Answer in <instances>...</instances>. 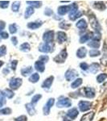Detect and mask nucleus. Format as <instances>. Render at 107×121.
Instances as JSON below:
<instances>
[{"label":"nucleus","mask_w":107,"mask_h":121,"mask_svg":"<svg viewBox=\"0 0 107 121\" xmlns=\"http://www.w3.org/2000/svg\"><path fill=\"white\" fill-rule=\"evenodd\" d=\"M89 23H90L91 27H92V28L95 31V32H100L101 30H102V27L99 24L98 19L95 17V15L91 14L89 16Z\"/></svg>","instance_id":"f257e3e1"},{"label":"nucleus","mask_w":107,"mask_h":121,"mask_svg":"<svg viewBox=\"0 0 107 121\" xmlns=\"http://www.w3.org/2000/svg\"><path fill=\"white\" fill-rule=\"evenodd\" d=\"M22 83H23V81L21 78H11V81H10L9 86H10V88L12 90H17L20 87Z\"/></svg>","instance_id":"f03ea898"},{"label":"nucleus","mask_w":107,"mask_h":121,"mask_svg":"<svg viewBox=\"0 0 107 121\" xmlns=\"http://www.w3.org/2000/svg\"><path fill=\"white\" fill-rule=\"evenodd\" d=\"M72 102L69 98H65V97H62L60 98L59 100L56 103V106L57 107H71Z\"/></svg>","instance_id":"7ed1b4c3"},{"label":"nucleus","mask_w":107,"mask_h":121,"mask_svg":"<svg viewBox=\"0 0 107 121\" xmlns=\"http://www.w3.org/2000/svg\"><path fill=\"white\" fill-rule=\"evenodd\" d=\"M54 36H55V33L53 31H47L43 35V40L44 41V43L51 44L54 40V37H55Z\"/></svg>","instance_id":"20e7f679"},{"label":"nucleus","mask_w":107,"mask_h":121,"mask_svg":"<svg viewBox=\"0 0 107 121\" xmlns=\"http://www.w3.org/2000/svg\"><path fill=\"white\" fill-rule=\"evenodd\" d=\"M81 93L82 94L83 96L86 98H93L95 96V90L92 87H84L81 91Z\"/></svg>","instance_id":"39448f33"},{"label":"nucleus","mask_w":107,"mask_h":121,"mask_svg":"<svg viewBox=\"0 0 107 121\" xmlns=\"http://www.w3.org/2000/svg\"><path fill=\"white\" fill-rule=\"evenodd\" d=\"M67 56V51H66V49H63L56 57H54V61L56 62V63H63V62H65Z\"/></svg>","instance_id":"423d86ee"},{"label":"nucleus","mask_w":107,"mask_h":121,"mask_svg":"<svg viewBox=\"0 0 107 121\" xmlns=\"http://www.w3.org/2000/svg\"><path fill=\"white\" fill-rule=\"evenodd\" d=\"M65 78L68 82L73 81V80L75 79V78H77L78 76V73L77 72V70L70 69L69 70H67L65 73Z\"/></svg>","instance_id":"0eeeda50"},{"label":"nucleus","mask_w":107,"mask_h":121,"mask_svg":"<svg viewBox=\"0 0 107 121\" xmlns=\"http://www.w3.org/2000/svg\"><path fill=\"white\" fill-rule=\"evenodd\" d=\"M54 103H55V99L53 98H51L48 100V102L46 103V104L44 105V108H43V112H44V114L45 116H48L50 113V110H51L52 107L54 105Z\"/></svg>","instance_id":"6e6552de"},{"label":"nucleus","mask_w":107,"mask_h":121,"mask_svg":"<svg viewBox=\"0 0 107 121\" xmlns=\"http://www.w3.org/2000/svg\"><path fill=\"white\" fill-rule=\"evenodd\" d=\"M78 107L81 112H85L89 110L91 107V103L88 101H80L78 103Z\"/></svg>","instance_id":"1a4fd4ad"},{"label":"nucleus","mask_w":107,"mask_h":121,"mask_svg":"<svg viewBox=\"0 0 107 121\" xmlns=\"http://www.w3.org/2000/svg\"><path fill=\"white\" fill-rule=\"evenodd\" d=\"M52 48H53V45L51 44H48V43H44V44H41L39 47V50L41 52H50L52 51Z\"/></svg>","instance_id":"9d476101"},{"label":"nucleus","mask_w":107,"mask_h":121,"mask_svg":"<svg viewBox=\"0 0 107 121\" xmlns=\"http://www.w3.org/2000/svg\"><path fill=\"white\" fill-rule=\"evenodd\" d=\"M101 63L103 65H107V45L105 43L104 45H103V50H102V56L100 60Z\"/></svg>","instance_id":"9b49d317"},{"label":"nucleus","mask_w":107,"mask_h":121,"mask_svg":"<svg viewBox=\"0 0 107 121\" xmlns=\"http://www.w3.org/2000/svg\"><path fill=\"white\" fill-rule=\"evenodd\" d=\"M67 39H68L67 35H66V33H65L64 32H58L56 33V40H57V41L59 42L60 44L66 41Z\"/></svg>","instance_id":"f8f14e48"},{"label":"nucleus","mask_w":107,"mask_h":121,"mask_svg":"<svg viewBox=\"0 0 107 121\" xmlns=\"http://www.w3.org/2000/svg\"><path fill=\"white\" fill-rule=\"evenodd\" d=\"M78 114L79 113L77 108H72L67 112V116L69 117V119H71V120H74V119H76L77 117Z\"/></svg>","instance_id":"ddd939ff"},{"label":"nucleus","mask_w":107,"mask_h":121,"mask_svg":"<svg viewBox=\"0 0 107 121\" xmlns=\"http://www.w3.org/2000/svg\"><path fill=\"white\" fill-rule=\"evenodd\" d=\"M53 80H54L53 76H51V77L48 78L42 83V86H41L42 88H50L52 82H53Z\"/></svg>","instance_id":"4468645a"},{"label":"nucleus","mask_w":107,"mask_h":121,"mask_svg":"<svg viewBox=\"0 0 107 121\" xmlns=\"http://www.w3.org/2000/svg\"><path fill=\"white\" fill-rule=\"evenodd\" d=\"M76 26H77V28H79L80 30H85V29L87 28V27H88V24H87L85 19H80L78 22L77 23Z\"/></svg>","instance_id":"2eb2a0df"},{"label":"nucleus","mask_w":107,"mask_h":121,"mask_svg":"<svg viewBox=\"0 0 107 121\" xmlns=\"http://www.w3.org/2000/svg\"><path fill=\"white\" fill-rule=\"evenodd\" d=\"M35 69H36L37 71L39 72H44V69H45V65H44V63L40 60H37V61L35 62Z\"/></svg>","instance_id":"dca6fc26"},{"label":"nucleus","mask_w":107,"mask_h":121,"mask_svg":"<svg viewBox=\"0 0 107 121\" xmlns=\"http://www.w3.org/2000/svg\"><path fill=\"white\" fill-rule=\"evenodd\" d=\"M69 6H61L58 7L57 12L60 15H65L66 13L69 12Z\"/></svg>","instance_id":"f3484780"},{"label":"nucleus","mask_w":107,"mask_h":121,"mask_svg":"<svg viewBox=\"0 0 107 121\" xmlns=\"http://www.w3.org/2000/svg\"><path fill=\"white\" fill-rule=\"evenodd\" d=\"M43 24V23L41 21H37V22H31L28 23V28L30 29H32V30H35V29H37L41 27V25Z\"/></svg>","instance_id":"a211bd4d"},{"label":"nucleus","mask_w":107,"mask_h":121,"mask_svg":"<svg viewBox=\"0 0 107 121\" xmlns=\"http://www.w3.org/2000/svg\"><path fill=\"white\" fill-rule=\"evenodd\" d=\"M87 54V49L85 47H81L80 48L77 52V56L79 58H85Z\"/></svg>","instance_id":"6ab92c4d"},{"label":"nucleus","mask_w":107,"mask_h":121,"mask_svg":"<svg viewBox=\"0 0 107 121\" xmlns=\"http://www.w3.org/2000/svg\"><path fill=\"white\" fill-rule=\"evenodd\" d=\"M93 117H94V112H90L89 113H86L84 116L81 117V121H92Z\"/></svg>","instance_id":"aec40b11"},{"label":"nucleus","mask_w":107,"mask_h":121,"mask_svg":"<svg viewBox=\"0 0 107 121\" xmlns=\"http://www.w3.org/2000/svg\"><path fill=\"white\" fill-rule=\"evenodd\" d=\"M25 107H26L27 111H28V114L30 115V116H33V115H35V113H36L35 105L32 104V103H27V104L25 105Z\"/></svg>","instance_id":"412c9836"},{"label":"nucleus","mask_w":107,"mask_h":121,"mask_svg":"<svg viewBox=\"0 0 107 121\" xmlns=\"http://www.w3.org/2000/svg\"><path fill=\"white\" fill-rule=\"evenodd\" d=\"M93 7L97 10H99V11H104L106 8V5L103 2H95L93 3Z\"/></svg>","instance_id":"4be33fe9"},{"label":"nucleus","mask_w":107,"mask_h":121,"mask_svg":"<svg viewBox=\"0 0 107 121\" xmlns=\"http://www.w3.org/2000/svg\"><path fill=\"white\" fill-rule=\"evenodd\" d=\"M89 71L92 73H97L98 72V70L100 69V65L98 63H93L90 66H89Z\"/></svg>","instance_id":"5701e85b"},{"label":"nucleus","mask_w":107,"mask_h":121,"mask_svg":"<svg viewBox=\"0 0 107 121\" xmlns=\"http://www.w3.org/2000/svg\"><path fill=\"white\" fill-rule=\"evenodd\" d=\"M34 12H35L34 8H33L32 7H28V8L26 9V11H25V14H24L25 19H28L31 15H32L34 14Z\"/></svg>","instance_id":"b1692460"},{"label":"nucleus","mask_w":107,"mask_h":121,"mask_svg":"<svg viewBox=\"0 0 107 121\" xmlns=\"http://www.w3.org/2000/svg\"><path fill=\"white\" fill-rule=\"evenodd\" d=\"M32 72V66H29V67H27V68H23V69H21V73H22V75L24 76V77H27V76L30 74Z\"/></svg>","instance_id":"393cba45"},{"label":"nucleus","mask_w":107,"mask_h":121,"mask_svg":"<svg viewBox=\"0 0 107 121\" xmlns=\"http://www.w3.org/2000/svg\"><path fill=\"white\" fill-rule=\"evenodd\" d=\"M40 80V75L38 74L37 73H32L31 75V77L29 78V82H32V83H36Z\"/></svg>","instance_id":"a878e982"},{"label":"nucleus","mask_w":107,"mask_h":121,"mask_svg":"<svg viewBox=\"0 0 107 121\" xmlns=\"http://www.w3.org/2000/svg\"><path fill=\"white\" fill-rule=\"evenodd\" d=\"M88 45L91 48H93V49H97L100 47V42L98 40H91L90 42L88 44Z\"/></svg>","instance_id":"bb28decb"},{"label":"nucleus","mask_w":107,"mask_h":121,"mask_svg":"<svg viewBox=\"0 0 107 121\" xmlns=\"http://www.w3.org/2000/svg\"><path fill=\"white\" fill-rule=\"evenodd\" d=\"M82 81H83V80L81 79V78H77V79H76L75 81L71 84V87H72L73 89L78 88L80 86H81V84H82Z\"/></svg>","instance_id":"cd10ccee"},{"label":"nucleus","mask_w":107,"mask_h":121,"mask_svg":"<svg viewBox=\"0 0 107 121\" xmlns=\"http://www.w3.org/2000/svg\"><path fill=\"white\" fill-rule=\"evenodd\" d=\"M27 3H28L31 7H32L33 8H34V7L39 8V7H40L42 6V3L40 1H28Z\"/></svg>","instance_id":"c85d7f7f"},{"label":"nucleus","mask_w":107,"mask_h":121,"mask_svg":"<svg viewBox=\"0 0 107 121\" xmlns=\"http://www.w3.org/2000/svg\"><path fill=\"white\" fill-rule=\"evenodd\" d=\"M3 95H4L5 96H7L8 99L13 98V97H14V95H15L14 92H13V91H11V89H6V90H4V91H3Z\"/></svg>","instance_id":"c756f323"},{"label":"nucleus","mask_w":107,"mask_h":121,"mask_svg":"<svg viewBox=\"0 0 107 121\" xmlns=\"http://www.w3.org/2000/svg\"><path fill=\"white\" fill-rule=\"evenodd\" d=\"M31 49V46L28 43H23L20 45V50L23 52H28Z\"/></svg>","instance_id":"7c9ffc66"},{"label":"nucleus","mask_w":107,"mask_h":121,"mask_svg":"<svg viewBox=\"0 0 107 121\" xmlns=\"http://www.w3.org/2000/svg\"><path fill=\"white\" fill-rule=\"evenodd\" d=\"M91 33H89V34H85L84 36H82L81 38H80V43H81V44H84V43L87 42L89 39L91 38Z\"/></svg>","instance_id":"2f4dec72"},{"label":"nucleus","mask_w":107,"mask_h":121,"mask_svg":"<svg viewBox=\"0 0 107 121\" xmlns=\"http://www.w3.org/2000/svg\"><path fill=\"white\" fill-rule=\"evenodd\" d=\"M107 78V73H101L97 77V81L98 83H102Z\"/></svg>","instance_id":"473e14b6"},{"label":"nucleus","mask_w":107,"mask_h":121,"mask_svg":"<svg viewBox=\"0 0 107 121\" xmlns=\"http://www.w3.org/2000/svg\"><path fill=\"white\" fill-rule=\"evenodd\" d=\"M19 7H20V3H19V2H15L12 4V6H11V9H12V11H14V12L19 11Z\"/></svg>","instance_id":"72a5a7b5"},{"label":"nucleus","mask_w":107,"mask_h":121,"mask_svg":"<svg viewBox=\"0 0 107 121\" xmlns=\"http://www.w3.org/2000/svg\"><path fill=\"white\" fill-rule=\"evenodd\" d=\"M41 97H42V95H39V94H36V95H34L33 96V98L32 99V104L33 105H35L36 103H38V101L40 100V99H41Z\"/></svg>","instance_id":"f704fd0d"},{"label":"nucleus","mask_w":107,"mask_h":121,"mask_svg":"<svg viewBox=\"0 0 107 121\" xmlns=\"http://www.w3.org/2000/svg\"><path fill=\"white\" fill-rule=\"evenodd\" d=\"M17 26L15 23H12L9 26V31L11 32V34H15V33L17 32Z\"/></svg>","instance_id":"c9c22d12"},{"label":"nucleus","mask_w":107,"mask_h":121,"mask_svg":"<svg viewBox=\"0 0 107 121\" xmlns=\"http://www.w3.org/2000/svg\"><path fill=\"white\" fill-rule=\"evenodd\" d=\"M100 54H101V52L98 49H91L90 51H89V56H92V57H93V56H98L100 55Z\"/></svg>","instance_id":"e433bc0d"},{"label":"nucleus","mask_w":107,"mask_h":121,"mask_svg":"<svg viewBox=\"0 0 107 121\" xmlns=\"http://www.w3.org/2000/svg\"><path fill=\"white\" fill-rule=\"evenodd\" d=\"M6 103L5 100V95H3V91H0V107H2Z\"/></svg>","instance_id":"4c0bfd02"},{"label":"nucleus","mask_w":107,"mask_h":121,"mask_svg":"<svg viewBox=\"0 0 107 121\" xmlns=\"http://www.w3.org/2000/svg\"><path fill=\"white\" fill-rule=\"evenodd\" d=\"M11 113V109L9 108V107H6V108L0 110V114L2 115H9Z\"/></svg>","instance_id":"58836bf2"},{"label":"nucleus","mask_w":107,"mask_h":121,"mask_svg":"<svg viewBox=\"0 0 107 121\" xmlns=\"http://www.w3.org/2000/svg\"><path fill=\"white\" fill-rule=\"evenodd\" d=\"M82 15V12H81V11H77V13H76L75 15H73V16H71V17H69V19H71V20H76L77 19H78V18H80V17Z\"/></svg>","instance_id":"ea45409f"},{"label":"nucleus","mask_w":107,"mask_h":121,"mask_svg":"<svg viewBox=\"0 0 107 121\" xmlns=\"http://www.w3.org/2000/svg\"><path fill=\"white\" fill-rule=\"evenodd\" d=\"M60 28H62V29H65V30H68L69 29V28L70 27V24H69V23H67L66 22H61V23H60Z\"/></svg>","instance_id":"a19ab883"},{"label":"nucleus","mask_w":107,"mask_h":121,"mask_svg":"<svg viewBox=\"0 0 107 121\" xmlns=\"http://www.w3.org/2000/svg\"><path fill=\"white\" fill-rule=\"evenodd\" d=\"M9 6V1H1L0 2V7L3 9L7 8Z\"/></svg>","instance_id":"79ce46f5"},{"label":"nucleus","mask_w":107,"mask_h":121,"mask_svg":"<svg viewBox=\"0 0 107 121\" xmlns=\"http://www.w3.org/2000/svg\"><path fill=\"white\" fill-rule=\"evenodd\" d=\"M7 53V48H6L5 45H3L0 47V56H4L5 54Z\"/></svg>","instance_id":"37998d69"},{"label":"nucleus","mask_w":107,"mask_h":121,"mask_svg":"<svg viewBox=\"0 0 107 121\" xmlns=\"http://www.w3.org/2000/svg\"><path fill=\"white\" fill-rule=\"evenodd\" d=\"M48 60H49V57H48V56H47V55H43V56H40V60L42 62H44V63L48 62Z\"/></svg>","instance_id":"c03bdc74"},{"label":"nucleus","mask_w":107,"mask_h":121,"mask_svg":"<svg viewBox=\"0 0 107 121\" xmlns=\"http://www.w3.org/2000/svg\"><path fill=\"white\" fill-rule=\"evenodd\" d=\"M44 14H45V15H47V16H51V15L53 14V11L50 8H46L44 10Z\"/></svg>","instance_id":"a18cd8bd"},{"label":"nucleus","mask_w":107,"mask_h":121,"mask_svg":"<svg viewBox=\"0 0 107 121\" xmlns=\"http://www.w3.org/2000/svg\"><path fill=\"white\" fill-rule=\"evenodd\" d=\"M80 67H81V69L82 70H86V69H88L89 65H88V64L85 63V62H82V63L80 64Z\"/></svg>","instance_id":"49530a36"},{"label":"nucleus","mask_w":107,"mask_h":121,"mask_svg":"<svg viewBox=\"0 0 107 121\" xmlns=\"http://www.w3.org/2000/svg\"><path fill=\"white\" fill-rule=\"evenodd\" d=\"M15 121H28V119L25 116H20L15 119Z\"/></svg>","instance_id":"de8ad7c7"},{"label":"nucleus","mask_w":107,"mask_h":121,"mask_svg":"<svg viewBox=\"0 0 107 121\" xmlns=\"http://www.w3.org/2000/svg\"><path fill=\"white\" fill-rule=\"evenodd\" d=\"M17 65H18V60H14L12 62H11V69H12L13 70H15Z\"/></svg>","instance_id":"09e8293b"},{"label":"nucleus","mask_w":107,"mask_h":121,"mask_svg":"<svg viewBox=\"0 0 107 121\" xmlns=\"http://www.w3.org/2000/svg\"><path fill=\"white\" fill-rule=\"evenodd\" d=\"M0 36H1V38L3 39H7L8 38V33L6 32H2L1 33H0Z\"/></svg>","instance_id":"8fccbe9b"},{"label":"nucleus","mask_w":107,"mask_h":121,"mask_svg":"<svg viewBox=\"0 0 107 121\" xmlns=\"http://www.w3.org/2000/svg\"><path fill=\"white\" fill-rule=\"evenodd\" d=\"M5 26H6V23L4 21H2L0 20V32H3V30L5 28Z\"/></svg>","instance_id":"3c124183"},{"label":"nucleus","mask_w":107,"mask_h":121,"mask_svg":"<svg viewBox=\"0 0 107 121\" xmlns=\"http://www.w3.org/2000/svg\"><path fill=\"white\" fill-rule=\"evenodd\" d=\"M11 41H12L13 44L14 45H16L17 44H18V40H17V38L15 37V36H13V37H11Z\"/></svg>","instance_id":"603ef678"},{"label":"nucleus","mask_w":107,"mask_h":121,"mask_svg":"<svg viewBox=\"0 0 107 121\" xmlns=\"http://www.w3.org/2000/svg\"><path fill=\"white\" fill-rule=\"evenodd\" d=\"M9 73V70L7 69H3V73H4V74H6V73Z\"/></svg>","instance_id":"864d4df0"},{"label":"nucleus","mask_w":107,"mask_h":121,"mask_svg":"<svg viewBox=\"0 0 107 121\" xmlns=\"http://www.w3.org/2000/svg\"><path fill=\"white\" fill-rule=\"evenodd\" d=\"M3 65V61H2V60H0V68H1V66Z\"/></svg>","instance_id":"5fc2aeb1"},{"label":"nucleus","mask_w":107,"mask_h":121,"mask_svg":"<svg viewBox=\"0 0 107 121\" xmlns=\"http://www.w3.org/2000/svg\"><path fill=\"white\" fill-rule=\"evenodd\" d=\"M63 121H71V120H68V119H66V118H65V119H64V120Z\"/></svg>","instance_id":"6e6d98bb"},{"label":"nucleus","mask_w":107,"mask_h":121,"mask_svg":"<svg viewBox=\"0 0 107 121\" xmlns=\"http://www.w3.org/2000/svg\"><path fill=\"white\" fill-rule=\"evenodd\" d=\"M1 39H2V38H1V36H0V41H1Z\"/></svg>","instance_id":"4d7b16f0"}]
</instances>
